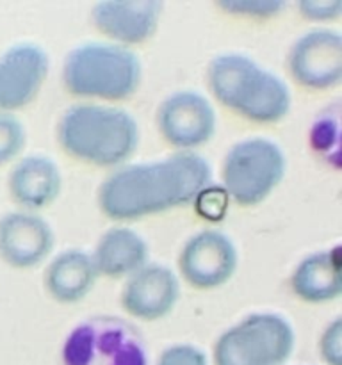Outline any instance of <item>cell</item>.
<instances>
[{"mask_svg":"<svg viewBox=\"0 0 342 365\" xmlns=\"http://www.w3.org/2000/svg\"><path fill=\"white\" fill-rule=\"evenodd\" d=\"M210 177L209 163L196 152L123 164L100 184L98 207L109 220H141L196 202L209 189Z\"/></svg>","mask_w":342,"mask_h":365,"instance_id":"obj_1","label":"cell"},{"mask_svg":"<svg viewBox=\"0 0 342 365\" xmlns=\"http://www.w3.org/2000/svg\"><path fill=\"white\" fill-rule=\"evenodd\" d=\"M61 148L96 168L127 164L139 145V125L128 110L105 103L81 102L66 107L56 125Z\"/></svg>","mask_w":342,"mask_h":365,"instance_id":"obj_2","label":"cell"},{"mask_svg":"<svg viewBox=\"0 0 342 365\" xmlns=\"http://www.w3.org/2000/svg\"><path fill=\"white\" fill-rule=\"evenodd\" d=\"M205 81L221 106L253 123H276L291 110V89L284 78L242 52L214 56Z\"/></svg>","mask_w":342,"mask_h":365,"instance_id":"obj_3","label":"cell"},{"mask_svg":"<svg viewBox=\"0 0 342 365\" xmlns=\"http://www.w3.org/2000/svg\"><path fill=\"white\" fill-rule=\"evenodd\" d=\"M61 81L77 98H130L142 81V64L138 53L110 41L78 43L63 59Z\"/></svg>","mask_w":342,"mask_h":365,"instance_id":"obj_4","label":"cell"},{"mask_svg":"<svg viewBox=\"0 0 342 365\" xmlns=\"http://www.w3.org/2000/svg\"><path fill=\"white\" fill-rule=\"evenodd\" d=\"M59 365H148L145 335L120 316H93L64 337Z\"/></svg>","mask_w":342,"mask_h":365,"instance_id":"obj_5","label":"cell"},{"mask_svg":"<svg viewBox=\"0 0 342 365\" xmlns=\"http://www.w3.org/2000/svg\"><path fill=\"white\" fill-rule=\"evenodd\" d=\"M287 173V157L276 141L246 138L235 141L221 160V185L232 202L242 207L262 203Z\"/></svg>","mask_w":342,"mask_h":365,"instance_id":"obj_6","label":"cell"},{"mask_svg":"<svg viewBox=\"0 0 342 365\" xmlns=\"http://www.w3.org/2000/svg\"><path fill=\"white\" fill-rule=\"evenodd\" d=\"M291 321L276 312H253L214 342V365H284L294 351Z\"/></svg>","mask_w":342,"mask_h":365,"instance_id":"obj_7","label":"cell"},{"mask_svg":"<svg viewBox=\"0 0 342 365\" xmlns=\"http://www.w3.org/2000/svg\"><path fill=\"white\" fill-rule=\"evenodd\" d=\"M155 121L164 141L177 152H196L214 138L217 127L212 103L191 89H180L162 98Z\"/></svg>","mask_w":342,"mask_h":365,"instance_id":"obj_8","label":"cell"},{"mask_svg":"<svg viewBox=\"0 0 342 365\" xmlns=\"http://www.w3.org/2000/svg\"><path fill=\"white\" fill-rule=\"evenodd\" d=\"M291 77L310 91H326L342 81V34L317 27L303 32L287 52Z\"/></svg>","mask_w":342,"mask_h":365,"instance_id":"obj_9","label":"cell"},{"mask_svg":"<svg viewBox=\"0 0 342 365\" xmlns=\"http://www.w3.org/2000/svg\"><path fill=\"white\" fill-rule=\"evenodd\" d=\"M178 273L198 291L227 284L239 264V252L227 234L214 228L196 232L178 252Z\"/></svg>","mask_w":342,"mask_h":365,"instance_id":"obj_10","label":"cell"},{"mask_svg":"<svg viewBox=\"0 0 342 365\" xmlns=\"http://www.w3.org/2000/svg\"><path fill=\"white\" fill-rule=\"evenodd\" d=\"M50 73V56L36 41H18L0 53V113L31 106Z\"/></svg>","mask_w":342,"mask_h":365,"instance_id":"obj_11","label":"cell"},{"mask_svg":"<svg viewBox=\"0 0 342 365\" xmlns=\"http://www.w3.org/2000/svg\"><path fill=\"white\" fill-rule=\"evenodd\" d=\"M162 7L160 0H100L89 11V21L110 43L130 48L153 38Z\"/></svg>","mask_w":342,"mask_h":365,"instance_id":"obj_12","label":"cell"},{"mask_svg":"<svg viewBox=\"0 0 342 365\" xmlns=\"http://www.w3.org/2000/svg\"><path fill=\"white\" fill-rule=\"evenodd\" d=\"M56 245L53 228L41 214L9 210L0 216V260L14 269L45 262Z\"/></svg>","mask_w":342,"mask_h":365,"instance_id":"obj_13","label":"cell"},{"mask_svg":"<svg viewBox=\"0 0 342 365\" xmlns=\"http://www.w3.org/2000/svg\"><path fill=\"white\" fill-rule=\"evenodd\" d=\"M180 298V282L175 271L164 264L148 262L125 278L120 303L128 316L141 321L166 317Z\"/></svg>","mask_w":342,"mask_h":365,"instance_id":"obj_14","label":"cell"},{"mask_svg":"<svg viewBox=\"0 0 342 365\" xmlns=\"http://www.w3.org/2000/svg\"><path fill=\"white\" fill-rule=\"evenodd\" d=\"M63 189V175L56 160L43 153H28L13 163L7 173V192L20 210L38 212L52 205Z\"/></svg>","mask_w":342,"mask_h":365,"instance_id":"obj_15","label":"cell"},{"mask_svg":"<svg viewBox=\"0 0 342 365\" xmlns=\"http://www.w3.org/2000/svg\"><path fill=\"white\" fill-rule=\"evenodd\" d=\"M289 285L296 298L312 305L337 299L342 292L338 246L303 257L292 269Z\"/></svg>","mask_w":342,"mask_h":365,"instance_id":"obj_16","label":"cell"},{"mask_svg":"<svg viewBox=\"0 0 342 365\" xmlns=\"http://www.w3.org/2000/svg\"><path fill=\"white\" fill-rule=\"evenodd\" d=\"M96 273L91 253L70 248L59 252L48 260L43 273V285L50 298L57 303L81 302L95 287Z\"/></svg>","mask_w":342,"mask_h":365,"instance_id":"obj_17","label":"cell"},{"mask_svg":"<svg viewBox=\"0 0 342 365\" xmlns=\"http://www.w3.org/2000/svg\"><path fill=\"white\" fill-rule=\"evenodd\" d=\"M148 242L128 227H110L103 232L91 252L98 277L128 278L148 264Z\"/></svg>","mask_w":342,"mask_h":365,"instance_id":"obj_18","label":"cell"},{"mask_svg":"<svg viewBox=\"0 0 342 365\" xmlns=\"http://www.w3.org/2000/svg\"><path fill=\"white\" fill-rule=\"evenodd\" d=\"M341 114L338 100L321 107L309 127L310 152L330 170H341Z\"/></svg>","mask_w":342,"mask_h":365,"instance_id":"obj_19","label":"cell"},{"mask_svg":"<svg viewBox=\"0 0 342 365\" xmlns=\"http://www.w3.org/2000/svg\"><path fill=\"white\" fill-rule=\"evenodd\" d=\"M27 145V128L16 114L0 113V166L20 159Z\"/></svg>","mask_w":342,"mask_h":365,"instance_id":"obj_20","label":"cell"},{"mask_svg":"<svg viewBox=\"0 0 342 365\" xmlns=\"http://www.w3.org/2000/svg\"><path fill=\"white\" fill-rule=\"evenodd\" d=\"M217 7L223 13L246 20H269L278 16L287 4L284 0H219Z\"/></svg>","mask_w":342,"mask_h":365,"instance_id":"obj_21","label":"cell"},{"mask_svg":"<svg viewBox=\"0 0 342 365\" xmlns=\"http://www.w3.org/2000/svg\"><path fill=\"white\" fill-rule=\"evenodd\" d=\"M317 351L326 365H342V319L338 316L323 328L317 341Z\"/></svg>","mask_w":342,"mask_h":365,"instance_id":"obj_22","label":"cell"},{"mask_svg":"<svg viewBox=\"0 0 342 365\" xmlns=\"http://www.w3.org/2000/svg\"><path fill=\"white\" fill-rule=\"evenodd\" d=\"M155 365H209V360L195 344H173L160 353Z\"/></svg>","mask_w":342,"mask_h":365,"instance_id":"obj_23","label":"cell"},{"mask_svg":"<svg viewBox=\"0 0 342 365\" xmlns=\"http://www.w3.org/2000/svg\"><path fill=\"white\" fill-rule=\"evenodd\" d=\"M298 13L309 21H331L342 14V0H299Z\"/></svg>","mask_w":342,"mask_h":365,"instance_id":"obj_24","label":"cell"}]
</instances>
